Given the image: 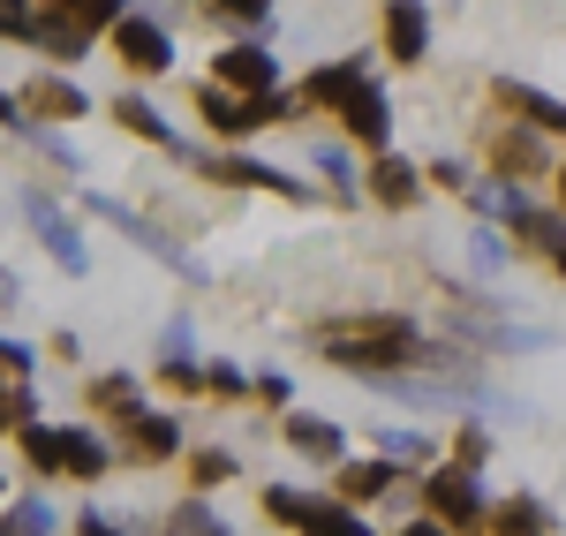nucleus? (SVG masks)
<instances>
[{"mask_svg": "<svg viewBox=\"0 0 566 536\" xmlns=\"http://www.w3.org/2000/svg\"><path fill=\"white\" fill-rule=\"evenodd\" d=\"M416 325L408 317H340L325 325V362L340 370H363V378H392L400 362H416Z\"/></svg>", "mask_w": 566, "mask_h": 536, "instance_id": "nucleus-1", "label": "nucleus"}, {"mask_svg": "<svg viewBox=\"0 0 566 536\" xmlns=\"http://www.w3.org/2000/svg\"><path fill=\"white\" fill-rule=\"evenodd\" d=\"M264 522H287V529H303V536H370L348 506L310 498V492H287V484H280V492H264Z\"/></svg>", "mask_w": 566, "mask_h": 536, "instance_id": "nucleus-2", "label": "nucleus"}, {"mask_svg": "<svg viewBox=\"0 0 566 536\" xmlns=\"http://www.w3.org/2000/svg\"><path fill=\"white\" fill-rule=\"evenodd\" d=\"M423 506H431V522L438 529H476V522H491V506H483V492H476V469H438L431 484H423Z\"/></svg>", "mask_w": 566, "mask_h": 536, "instance_id": "nucleus-3", "label": "nucleus"}, {"mask_svg": "<svg viewBox=\"0 0 566 536\" xmlns=\"http://www.w3.org/2000/svg\"><path fill=\"white\" fill-rule=\"evenodd\" d=\"M91 212H98V220H114V227H122V234H129V242H136V250H151V258H159V265H175L181 280H205V265H197V258L181 250L175 234H159V227H151V220H136L129 204H114V197H91Z\"/></svg>", "mask_w": 566, "mask_h": 536, "instance_id": "nucleus-4", "label": "nucleus"}, {"mask_svg": "<svg viewBox=\"0 0 566 536\" xmlns=\"http://www.w3.org/2000/svg\"><path fill=\"white\" fill-rule=\"evenodd\" d=\"M23 220H31V234L45 242V258H53L61 272H91V258H84V242H76V227H69V212H61L45 189L23 197Z\"/></svg>", "mask_w": 566, "mask_h": 536, "instance_id": "nucleus-5", "label": "nucleus"}, {"mask_svg": "<svg viewBox=\"0 0 566 536\" xmlns=\"http://www.w3.org/2000/svg\"><path fill=\"white\" fill-rule=\"evenodd\" d=\"M272 76H280V61H272L264 45H227V53H212V84H227L234 98H264V91H280Z\"/></svg>", "mask_w": 566, "mask_h": 536, "instance_id": "nucleus-6", "label": "nucleus"}, {"mask_svg": "<svg viewBox=\"0 0 566 536\" xmlns=\"http://www.w3.org/2000/svg\"><path fill=\"white\" fill-rule=\"evenodd\" d=\"M197 114L212 122V136H250V129H264V114H258V98H234L227 84H197Z\"/></svg>", "mask_w": 566, "mask_h": 536, "instance_id": "nucleus-7", "label": "nucleus"}, {"mask_svg": "<svg viewBox=\"0 0 566 536\" xmlns=\"http://www.w3.org/2000/svg\"><path fill=\"white\" fill-rule=\"evenodd\" d=\"M386 53L400 69L431 53V15H423V0H386Z\"/></svg>", "mask_w": 566, "mask_h": 536, "instance_id": "nucleus-8", "label": "nucleus"}, {"mask_svg": "<svg viewBox=\"0 0 566 536\" xmlns=\"http://www.w3.org/2000/svg\"><path fill=\"white\" fill-rule=\"evenodd\" d=\"M114 53H122V61H129L136 76H159V69H167V61H175V45H167V31H159V23H151V15H129V23H122V31H114Z\"/></svg>", "mask_w": 566, "mask_h": 536, "instance_id": "nucleus-9", "label": "nucleus"}, {"mask_svg": "<svg viewBox=\"0 0 566 536\" xmlns=\"http://www.w3.org/2000/svg\"><path fill=\"white\" fill-rule=\"evenodd\" d=\"M15 106H23V114H45V122H76V114H91V98L76 84H61V76H31V84L15 91Z\"/></svg>", "mask_w": 566, "mask_h": 536, "instance_id": "nucleus-10", "label": "nucleus"}, {"mask_svg": "<svg viewBox=\"0 0 566 536\" xmlns=\"http://www.w3.org/2000/svg\"><path fill=\"white\" fill-rule=\"evenodd\" d=\"M499 106L506 114H522L528 129H552V136H566V98H552V91H536V84H499Z\"/></svg>", "mask_w": 566, "mask_h": 536, "instance_id": "nucleus-11", "label": "nucleus"}, {"mask_svg": "<svg viewBox=\"0 0 566 536\" xmlns=\"http://www.w3.org/2000/svg\"><path fill=\"white\" fill-rule=\"evenodd\" d=\"M340 122H348V136H363V144H386V136H392L386 91H378V84H355L348 98H340Z\"/></svg>", "mask_w": 566, "mask_h": 536, "instance_id": "nucleus-12", "label": "nucleus"}, {"mask_svg": "<svg viewBox=\"0 0 566 536\" xmlns=\"http://www.w3.org/2000/svg\"><path fill=\"white\" fill-rule=\"evenodd\" d=\"M205 175L227 181V189H280V197H303V181H295V175L258 167V159H205Z\"/></svg>", "mask_w": 566, "mask_h": 536, "instance_id": "nucleus-13", "label": "nucleus"}, {"mask_svg": "<svg viewBox=\"0 0 566 536\" xmlns=\"http://www.w3.org/2000/svg\"><path fill=\"white\" fill-rule=\"evenodd\" d=\"M122 431H129V461H167V453L181 446V431H175V416H122Z\"/></svg>", "mask_w": 566, "mask_h": 536, "instance_id": "nucleus-14", "label": "nucleus"}, {"mask_svg": "<svg viewBox=\"0 0 566 536\" xmlns=\"http://www.w3.org/2000/svg\"><path fill=\"white\" fill-rule=\"evenodd\" d=\"M363 189H370L378 204H392V212H400V204H416V189H423V175H416V167H408L400 151H386V159L370 167V181H363Z\"/></svg>", "mask_w": 566, "mask_h": 536, "instance_id": "nucleus-15", "label": "nucleus"}, {"mask_svg": "<svg viewBox=\"0 0 566 536\" xmlns=\"http://www.w3.org/2000/svg\"><path fill=\"white\" fill-rule=\"evenodd\" d=\"M491 167H499V175H544V144H536V129H506L499 136V144H491Z\"/></svg>", "mask_w": 566, "mask_h": 536, "instance_id": "nucleus-16", "label": "nucleus"}, {"mask_svg": "<svg viewBox=\"0 0 566 536\" xmlns=\"http://www.w3.org/2000/svg\"><path fill=\"white\" fill-rule=\"evenodd\" d=\"M15 446H23V461H31L39 476H69V431L31 423V431H15Z\"/></svg>", "mask_w": 566, "mask_h": 536, "instance_id": "nucleus-17", "label": "nucleus"}, {"mask_svg": "<svg viewBox=\"0 0 566 536\" xmlns=\"http://www.w3.org/2000/svg\"><path fill=\"white\" fill-rule=\"evenodd\" d=\"M31 45H45L53 61H84V45H91V31L69 15V8H53V15H39V39Z\"/></svg>", "mask_w": 566, "mask_h": 536, "instance_id": "nucleus-18", "label": "nucleus"}, {"mask_svg": "<svg viewBox=\"0 0 566 536\" xmlns=\"http://www.w3.org/2000/svg\"><path fill=\"white\" fill-rule=\"evenodd\" d=\"M287 446L310 453V461H340V423H325V416H287Z\"/></svg>", "mask_w": 566, "mask_h": 536, "instance_id": "nucleus-19", "label": "nucleus"}, {"mask_svg": "<svg viewBox=\"0 0 566 536\" xmlns=\"http://www.w3.org/2000/svg\"><path fill=\"white\" fill-rule=\"evenodd\" d=\"M355 84H370V76H363V61H333V69H317V76H310V106H333V114H340V98H348Z\"/></svg>", "mask_w": 566, "mask_h": 536, "instance_id": "nucleus-20", "label": "nucleus"}, {"mask_svg": "<svg viewBox=\"0 0 566 536\" xmlns=\"http://www.w3.org/2000/svg\"><path fill=\"white\" fill-rule=\"evenodd\" d=\"M491 536H552V514L536 498H506V506H491Z\"/></svg>", "mask_w": 566, "mask_h": 536, "instance_id": "nucleus-21", "label": "nucleus"}, {"mask_svg": "<svg viewBox=\"0 0 566 536\" xmlns=\"http://www.w3.org/2000/svg\"><path fill=\"white\" fill-rule=\"evenodd\" d=\"M333 484H340V498H378V492H392V461H348Z\"/></svg>", "mask_w": 566, "mask_h": 536, "instance_id": "nucleus-22", "label": "nucleus"}, {"mask_svg": "<svg viewBox=\"0 0 566 536\" xmlns=\"http://www.w3.org/2000/svg\"><path fill=\"white\" fill-rule=\"evenodd\" d=\"M114 122H122L129 136H151V144H175V129H167V122H159V114H151L144 98H114Z\"/></svg>", "mask_w": 566, "mask_h": 536, "instance_id": "nucleus-23", "label": "nucleus"}, {"mask_svg": "<svg viewBox=\"0 0 566 536\" xmlns=\"http://www.w3.org/2000/svg\"><path fill=\"white\" fill-rule=\"evenodd\" d=\"M310 167L333 181V197H355V167H348V151H340V144H317V151H310Z\"/></svg>", "mask_w": 566, "mask_h": 536, "instance_id": "nucleus-24", "label": "nucleus"}, {"mask_svg": "<svg viewBox=\"0 0 566 536\" xmlns=\"http://www.w3.org/2000/svg\"><path fill=\"white\" fill-rule=\"evenodd\" d=\"M8 536H53V506L45 498H15L8 506Z\"/></svg>", "mask_w": 566, "mask_h": 536, "instance_id": "nucleus-25", "label": "nucleus"}, {"mask_svg": "<svg viewBox=\"0 0 566 536\" xmlns=\"http://www.w3.org/2000/svg\"><path fill=\"white\" fill-rule=\"evenodd\" d=\"M69 15H76L84 31H122V23H129V8H122V0H69Z\"/></svg>", "mask_w": 566, "mask_h": 536, "instance_id": "nucleus-26", "label": "nucleus"}, {"mask_svg": "<svg viewBox=\"0 0 566 536\" xmlns=\"http://www.w3.org/2000/svg\"><path fill=\"white\" fill-rule=\"evenodd\" d=\"M69 476H106V446H98V439H91V431H69Z\"/></svg>", "mask_w": 566, "mask_h": 536, "instance_id": "nucleus-27", "label": "nucleus"}, {"mask_svg": "<svg viewBox=\"0 0 566 536\" xmlns=\"http://www.w3.org/2000/svg\"><path fill=\"white\" fill-rule=\"evenodd\" d=\"M227 476H234V461H227V453H219V446L189 453V484H197V492H212V484H227Z\"/></svg>", "mask_w": 566, "mask_h": 536, "instance_id": "nucleus-28", "label": "nucleus"}, {"mask_svg": "<svg viewBox=\"0 0 566 536\" xmlns=\"http://www.w3.org/2000/svg\"><path fill=\"white\" fill-rule=\"evenodd\" d=\"M91 408H106V416H136V386H129V378H98V386H91Z\"/></svg>", "mask_w": 566, "mask_h": 536, "instance_id": "nucleus-29", "label": "nucleus"}, {"mask_svg": "<svg viewBox=\"0 0 566 536\" xmlns=\"http://www.w3.org/2000/svg\"><path fill=\"white\" fill-rule=\"evenodd\" d=\"M167 536H227V522H219V514H205V506H175Z\"/></svg>", "mask_w": 566, "mask_h": 536, "instance_id": "nucleus-30", "label": "nucleus"}, {"mask_svg": "<svg viewBox=\"0 0 566 536\" xmlns=\"http://www.w3.org/2000/svg\"><path fill=\"white\" fill-rule=\"evenodd\" d=\"M0 31H8V39L23 45V39H39V15H31L23 0H0Z\"/></svg>", "mask_w": 566, "mask_h": 536, "instance_id": "nucleus-31", "label": "nucleus"}, {"mask_svg": "<svg viewBox=\"0 0 566 536\" xmlns=\"http://www.w3.org/2000/svg\"><path fill=\"white\" fill-rule=\"evenodd\" d=\"M431 181H438V189H453V197H476V189H483V181L469 175L461 159H438V167H431Z\"/></svg>", "mask_w": 566, "mask_h": 536, "instance_id": "nucleus-32", "label": "nucleus"}, {"mask_svg": "<svg viewBox=\"0 0 566 536\" xmlns=\"http://www.w3.org/2000/svg\"><path fill=\"white\" fill-rule=\"evenodd\" d=\"M469 258H476V272H499L506 265V242H499L491 227H476V234H469Z\"/></svg>", "mask_w": 566, "mask_h": 536, "instance_id": "nucleus-33", "label": "nucleus"}, {"mask_svg": "<svg viewBox=\"0 0 566 536\" xmlns=\"http://www.w3.org/2000/svg\"><path fill=\"white\" fill-rule=\"evenodd\" d=\"M31 416H39V393H31V386H8V423L31 431Z\"/></svg>", "mask_w": 566, "mask_h": 536, "instance_id": "nucleus-34", "label": "nucleus"}, {"mask_svg": "<svg viewBox=\"0 0 566 536\" xmlns=\"http://www.w3.org/2000/svg\"><path fill=\"white\" fill-rule=\"evenodd\" d=\"M205 393H219V401H234V393H242V370H227V362H212V370H205Z\"/></svg>", "mask_w": 566, "mask_h": 536, "instance_id": "nucleus-35", "label": "nucleus"}, {"mask_svg": "<svg viewBox=\"0 0 566 536\" xmlns=\"http://www.w3.org/2000/svg\"><path fill=\"white\" fill-rule=\"evenodd\" d=\"M378 446H386V461H392V453H400V461H416V453H423V439H416V431H392V423H386V439H378Z\"/></svg>", "mask_w": 566, "mask_h": 536, "instance_id": "nucleus-36", "label": "nucleus"}, {"mask_svg": "<svg viewBox=\"0 0 566 536\" xmlns=\"http://www.w3.org/2000/svg\"><path fill=\"white\" fill-rule=\"evenodd\" d=\"M212 8H219V15H234V23H258L272 0H212Z\"/></svg>", "mask_w": 566, "mask_h": 536, "instance_id": "nucleus-37", "label": "nucleus"}, {"mask_svg": "<svg viewBox=\"0 0 566 536\" xmlns=\"http://www.w3.org/2000/svg\"><path fill=\"white\" fill-rule=\"evenodd\" d=\"M0 356H8V378H15V386H23V370H31V348H23V340H8V348H0Z\"/></svg>", "mask_w": 566, "mask_h": 536, "instance_id": "nucleus-38", "label": "nucleus"}, {"mask_svg": "<svg viewBox=\"0 0 566 536\" xmlns=\"http://www.w3.org/2000/svg\"><path fill=\"white\" fill-rule=\"evenodd\" d=\"M76 536H114V522H106V514H91V506H84V514H76Z\"/></svg>", "mask_w": 566, "mask_h": 536, "instance_id": "nucleus-39", "label": "nucleus"}, {"mask_svg": "<svg viewBox=\"0 0 566 536\" xmlns=\"http://www.w3.org/2000/svg\"><path fill=\"white\" fill-rule=\"evenodd\" d=\"M392 536H446L438 522H408V529H392Z\"/></svg>", "mask_w": 566, "mask_h": 536, "instance_id": "nucleus-40", "label": "nucleus"}, {"mask_svg": "<svg viewBox=\"0 0 566 536\" xmlns=\"http://www.w3.org/2000/svg\"><path fill=\"white\" fill-rule=\"evenodd\" d=\"M552 265H559V272H566V250H559V258H552Z\"/></svg>", "mask_w": 566, "mask_h": 536, "instance_id": "nucleus-41", "label": "nucleus"}, {"mask_svg": "<svg viewBox=\"0 0 566 536\" xmlns=\"http://www.w3.org/2000/svg\"><path fill=\"white\" fill-rule=\"evenodd\" d=\"M559 197H566V167H559Z\"/></svg>", "mask_w": 566, "mask_h": 536, "instance_id": "nucleus-42", "label": "nucleus"}, {"mask_svg": "<svg viewBox=\"0 0 566 536\" xmlns=\"http://www.w3.org/2000/svg\"><path fill=\"white\" fill-rule=\"evenodd\" d=\"M53 8H69V0H53Z\"/></svg>", "mask_w": 566, "mask_h": 536, "instance_id": "nucleus-43", "label": "nucleus"}]
</instances>
